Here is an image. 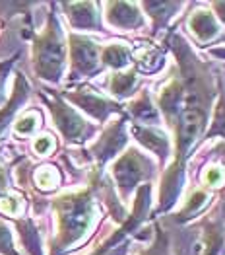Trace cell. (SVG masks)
Masks as SVG:
<instances>
[{"label": "cell", "mask_w": 225, "mask_h": 255, "mask_svg": "<svg viewBox=\"0 0 225 255\" xmlns=\"http://www.w3.org/2000/svg\"><path fill=\"white\" fill-rule=\"evenodd\" d=\"M8 187H10V183H8V170H6V166H2V162H0V199L8 193Z\"/></svg>", "instance_id": "f546056e"}, {"label": "cell", "mask_w": 225, "mask_h": 255, "mask_svg": "<svg viewBox=\"0 0 225 255\" xmlns=\"http://www.w3.org/2000/svg\"><path fill=\"white\" fill-rule=\"evenodd\" d=\"M14 224H16V230H18L20 242L25 248V252L29 255H43L41 234L35 222L31 218H14Z\"/></svg>", "instance_id": "5bb4252c"}, {"label": "cell", "mask_w": 225, "mask_h": 255, "mask_svg": "<svg viewBox=\"0 0 225 255\" xmlns=\"http://www.w3.org/2000/svg\"><path fill=\"white\" fill-rule=\"evenodd\" d=\"M57 148V142H55V136L45 132V134H39L35 140H33V150L37 156H49L53 150Z\"/></svg>", "instance_id": "484cf974"}, {"label": "cell", "mask_w": 225, "mask_h": 255, "mask_svg": "<svg viewBox=\"0 0 225 255\" xmlns=\"http://www.w3.org/2000/svg\"><path fill=\"white\" fill-rule=\"evenodd\" d=\"M163 59V55H161V51L159 49H155V47H146L142 49V53H138L136 55V72L138 70H142V72H155L159 66H161V61Z\"/></svg>", "instance_id": "ffe728a7"}, {"label": "cell", "mask_w": 225, "mask_h": 255, "mask_svg": "<svg viewBox=\"0 0 225 255\" xmlns=\"http://www.w3.org/2000/svg\"><path fill=\"white\" fill-rule=\"evenodd\" d=\"M132 134L136 136V140L144 144L148 150L155 152L161 160H165L169 156V140L161 130H157L155 127H142V125H132Z\"/></svg>", "instance_id": "7c38bea8"}, {"label": "cell", "mask_w": 225, "mask_h": 255, "mask_svg": "<svg viewBox=\"0 0 225 255\" xmlns=\"http://www.w3.org/2000/svg\"><path fill=\"white\" fill-rule=\"evenodd\" d=\"M206 201H208V193L202 191V189L196 191L190 199H188V203L184 205V209L181 211V214H179L177 220H186V218H190L192 214H196L206 205Z\"/></svg>", "instance_id": "603a6c76"}, {"label": "cell", "mask_w": 225, "mask_h": 255, "mask_svg": "<svg viewBox=\"0 0 225 255\" xmlns=\"http://www.w3.org/2000/svg\"><path fill=\"white\" fill-rule=\"evenodd\" d=\"M105 20L119 29H138L144 25V18L134 2H107Z\"/></svg>", "instance_id": "ba28073f"}, {"label": "cell", "mask_w": 225, "mask_h": 255, "mask_svg": "<svg viewBox=\"0 0 225 255\" xmlns=\"http://www.w3.org/2000/svg\"><path fill=\"white\" fill-rule=\"evenodd\" d=\"M126 117H121L105 128L101 136L87 150L89 158L95 162V170L103 171V166L126 146Z\"/></svg>", "instance_id": "52a82bcc"}, {"label": "cell", "mask_w": 225, "mask_h": 255, "mask_svg": "<svg viewBox=\"0 0 225 255\" xmlns=\"http://www.w3.org/2000/svg\"><path fill=\"white\" fill-rule=\"evenodd\" d=\"M224 179V173L218 170V168H210L206 171V185H220V181Z\"/></svg>", "instance_id": "f1b7e54d"}, {"label": "cell", "mask_w": 225, "mask_h": 255, "mask_svg": "<svg viewBox=\"0 0 225 255\" xmlns=\"http://www.w3.org/2000/svg\"><path fill=\"white\" fill-rule=\"evenodd\" d=\"M212 53L218 55V57H222V59H225V49H212Z\"/></svg>", "instance_id": "1f68e13d"}, {"label": "cell", "mask_w": 225, "mask_h": 255, "mask_svg": "<svg viewBox=\"0 0 225 255\" xmlns=\"http://www.w3.org/2000/svg\"><path fill=\"white\" fill-rule=\"evenodd\" d=\"M29 94H31V88L27 84L25 76H23L21 72H18V74H16V80H14V90H12L10 98L6 100L4 106L0 107V138L4 136L6 128L10 127V123L14 121V117H16V113L21 109V106L27 102Z\"/></svg>", "instance_id": "30bf717a"}, {"label": "cell", "mask_w": 225, "mask_h": 255, "mask_svg": "<svg viewBox=\"0 0 225 255\" xmlns=\"http://www.w3.org/2000/svg\"><path fill=\"white\" fill-rule=\"evenodd\" d=\"M101 185V171H91V179L85 189L66 193L53 201L57 214V236L51 242V255H64L66 250L76 246L89 232L95 218V195Z\"/></svg>", "instance_id": "6da1fadb"}, {"label": "cell", "mask_w": 225, "mask_h": 255, "mask_svg": "<svg viewBox=\"0 0 225 255\" xmlns=\"http://www.w3.org/2000/svg\"><path fill=\"white\" fill-rule=\"evenodd\" d=\"M225 234L222 222L218 220H206L202 236L196 244V254L198 255H222Z\"/></svg>", "instance_id": "8fae6325"}, {"label": "cell", "mask_w": 225, "mask_h": 255, "mask_svg": "<svg viewBox=\"0 0 225 255\" xmlns=\"http://www.w3.org/2000/svg\"><path fill=\"white\" fill-rule=\"evenodd\" d=\"M140 255H167V238H165V234L157 232L155 242L148 250H144Z\"/></svg>", "instance_id": "83f0119b"}, {"label": "cell", "mask_w": 225, "mask_h": 255, "mask_svg": "<svg viewBox=\"0 0 225 255\" xmlns=\"http://www.w3.org/2000/svg\"><path fill=\"white\" fill-rule=\"evenodd\" d=\"M18 57H20V53H16V57H10L6 61H0V104H4V100H6L4 84H6V78H8V74H10V70H12V66H14Z\"/></svg>", "instance_id": "4316f807"}, {"label": "cell", "mask_w": 225, "mask_h": 255, "mask_svg": "<svg viewBox=\"0 0 225 255\" xmlns=\"http://www.w3.org/2000/svg\"><path fill=\"white\" fill-rule=\"evenodd\" d=\"M64 102H70L76 107H80L82 111H85L89 117H93L95 121L105 123L113 113H119L121 106L109 98L101 96L97 90H93L91 86H78L76 90L64 92L61 96Z\"/></svg>", "instance_id": "8992f818"}, {"label": "cell", "mask_w": 225, "mask_h": 255, "mask_svg": "<svg viewBox=\"0 0 225 255\" xmlns=\"http://www.w3.org/2000/svg\"><path fill=\"white\" fill-rule=\"evenodd\" d=\"M41 127V113L39 111H27L14 123V132L18 136H29Z\"/></svg>", "instance_id": "44dd1931"}, {"label": "cell", "mask_w": 225, "mask_h": 255, "mask_svg": "<svg viewBox=\"0 0 225 255\" xmlns=\"http://www.w3.org/2000/svg\"><path fill=\"white\" fill-rule=\"evenodd\" d=\"M224 136L225 138V92L220 96V102L216 106V115H214V123H212V128L208 130L206 138H212V136Z\"/></svg>", "instance_id": "7402d4cb"}, {"label": "cell", "mask_w": 225, "mask_h": 255, "mask_svg": "<svg viewBox=\"0 0 225 255\" xmlns=\"http://www.w3.org/2000/svg\"><path fill=\"white\" fill-rule=\"evenodd\" d=\"M111 173L117 183L121 199L126 201L130 197V193L138 187L140 181H146L153 175V164L138 148H128L113 164Z\"/></svg>", "instance_id": "277c9868"}, {"label": "cell", "mask_w": 225, "mask_h": 255, "mask_svg": "<svg viewBox=\"0 0 225 255\" xmlns=\"http://www.w3.org/2000/svg\"><path fill=\"white\" fill-rule=\"evenodd\" d=\"M128 115L136 121L134 125L142 123V127H151V125H155L159 121L157 107H153L151 98H150V94L146 90H142L140 96L128 104Z\"/></svg>", "instance_id": "4fadbf2b"}, {"label": "cell", "mask_w": 225, "mask_h": 255, "mask_svg": "<svg viewBox=\"0 0 225 255\" xmlns=\"http://www.w3.org/2000/svg\"><path fill=\"white\" fill-rule=\"evenodd\" d=\"M33 45H31V61H33V72L37 78L57 84L62 78L64 64H66V45H64V33L59 23L55 12H49L47 25L41 33H31Z\"/></svg>", "instance_id": "7a4b0ae2"}, {"label": "cell", "mask_w": 225, "mask_h": 255, "mask_svg": "<svg viewBox=\"0 0 225 255\" xmlns=\"http://www.w3.org/2000/svg\"><path fill=\"white\" fill-rule=\"evenodd\" d=\"M0 213H4L6 216L16 218L21 213V199L14 193H6L0 199Z\"/></svg>", "instance_id": "d4e9b609"}, {"label": "cell", "mask_w": 225, "mask_h": 255, "mask_svg": "<svg viewBox=\"0 0 225 255\" xmlns=\"http://www.w3.org/2000/svg\"><path fill=\"white\" fill-rule=\"evenodd\" d=\"M0 255H20L14 246L12 230L2 218H0Z\"/></svg>", "instance_id": "cb8c5ba5"}, {"label": "cell", "mask_w": 225, "mask_h": 255, "mask_svg": "<svg viewBox=\"0 0 225 255\" xmlns=\"http://www.w3.org/2000/svg\"><path fill=\"white\" fill-rule=\"evenodd\" d=\"M136 86H138V72H136V68L117 70L109 78V92L115 98H128V96H132Z\"/></svg>", "instance_id": "2e32d148"}, {"label": "cell", "mask_w": 225, "mask_h": 255, "mask_svg": "<svg viewBox=\"0 0 225 255\" xmlns=\"http://www.w3.org/2000/svg\"><path fill=\"white\" fill-rule=\"evenodd\" d=\"M188 25H190V31L198 37V41H202V43L214 39V37L220 33L214 16H212L210 12H206V10H196V12L190 16Z\"/></svg>", "instance_id": "9a60e30c"}, {"label": "cell", "mask_w": 225, "mask_h": 255, "mask_svg": "<svg viewBox=\"0 0 225 255\" xmlns=\"http://www.w3.org/2000/svg\"><path fill=\"white\" fill-rule=\"evenodd\" d=\"M68 49H70V80L93 76L103 68L101 47L89 37L70 33Z\"/></svg>", "instance_id": "5b68a950"}, {"label": "cell", "mask_w": 225, "mask_h": 255, "mask_svg": "<svg viewBox=\"0 0 225 255\" xmlns=\"http://www.w3.org/2000/svg\"><path fill=\"white\" fill-rule=\"evenodd\" d=\"M212 8L216 10V14H218V18L225 23V2H212Z\"/></svg>", "instance_id": "4dcf8cb0"}, {"label": "cell", "mask_w": 225, "mask_h": 255, "mask_svg": "<svg viewBox=\"0 0 225 255\" xmlns=\"http://www.w3.org/2000/svg\"><path fill=\"white\" fill-rule=\"evenodd\" d=\"M61 8L64 10L66 18L74 29H101L99 21V4L95 2H62Z\"/></svg>", "instance_id": "9c48e42d"}, {"label": "cell", "mask_w": 225, "mask_h": 255, "mask_svg": "<svg viewBox=\"0 0 225 255\" xmlns=\"http://www.w3.org/2000/svg\"><path fill=\"white\" fill-rule=\"evenodd\" d=\"M39 96L45 102V106L49 107L53 121L59 128L64 140L70 144H82L87 138L93 136L95 127L89 125L83 117L78 115V111L74 107H70L64 100L61 98V94L53 92V90H39Z\"/></svg>", "instance_id": "3957f363"}, {"label": "cell", "mask_w": 225, "mask_h": 255, "mask_svg": "<svg viewBox=\"0 0 225 255\" xmlns=\"http://www.w3.org/2000/svg\"><path fill=\"white\" fill-rule=\"evenodd\" d=\"M132 53L130 49L123 43H111L101 47V64L103 66H111L115 70H121L130 63Z\"/></svg>", "instance_id": "e0dca14e"}, {"label": "cell", "mask_w": 225, "mask_h": 255, "mask_svg": "<svg viewBox=\"0 0 225 255\" xmlns=\"http://www.w3.org/2000/svg\"><path fill=\"white\" fill-rule=\"evenodd\" d=\"M183 4L179 2H144L142 8L148 10V14L151 16L153 20V29L157 31L159 27H163L165 21L171 18V12L173 10H179Z\"/></svg>", "instance_id": "d6986e66"}, {"label": "cell", "mask_w": 225, "mask_h": 255, "mask_svg": "<svg viewBox=\"0 0 225 255\" xmlns=\"http://www.w3.org/2000/svg\"><path fill=\"white\" fill-rule=\"evenodd\" d=\"M61 179V171L57 170L55 166H51V164L39 166L37 170L33 171V185L43 193H51L55 189H59Z\"/></svg>", "instance_id": "ac0fdd59"}]
</instances>
